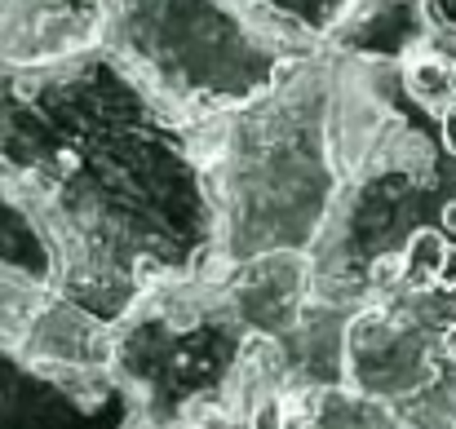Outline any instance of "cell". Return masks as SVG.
I'll list each match as a JSON object with an SVG mask.
<instances>
[{
  "mask_svg": "<svg viewBox=\"0 0 456 429\" xmlns=\"http://www.w3.org/2000/svg\"><path fill=\"white\" fill-rule=\"evenodd\" d=\"M0 266L27 271V275L53 284V253H49L40 226L31 222V213L22 208V199L9 190L4 177H0Z\"/></svg>",
  "mask_w": 456,
  "mask_h": 429,
  "instance_id": "ba28073f",
  "label": "cell"
},
{
  "mask_svg": "<svg viewBox=\"0 0 456 429\" xmlns=\"http://www.w3.org/2000/svg\"><path fill=\"white\" fill-rule=\"evenodd\" d=\"M262 332L235 305L222 271L147 287L111 323L107 368L151 417L168 421L186 403L222 390Z\"/></svg>",
  "mask_w": 456,
  "mask_h": 429,
  "instance_id": "5b68a950",
  "label": "cell"
},
{
  "mask_svg": "<svg viewBox=\"0 0 456 429\" xmlns=\"http://www.w3.org/2000/svg\"><path fill=\"white\" fill-rule=\"evenodd\" d=\"M426 13L439 31H452L456 36V0H426Z\"/></svg>",
  "mask_w": 456,
  "mask_h": 429,
  "instance_id": "30bf717a",
  "label": "cell"
},
{
  "mask_svg": "<svg viewBox=\"0 0 456 429\" xmlns=\"http://www.w3.org/2000/svg\"><path fill=\"white\" fill-rule=\"evenodd\" d=\"M102 0H0V62L36 67L98 45Z\"/></svg>",
  "mask_w": 456,
  "mask_h": 429,
  "instance_id": "52a82bcc",
  "label": "cell"
},
{
  "mask_svg": "<svg viewBox=\"0 0 456 429\" xmlns=\"http://www.w3.org/2000/svg\"><path fill=\"white\" fill-rule=\"evenodd\" d=\"M134 408L111 368H58L0 336V429H125Z\"/></svg>",
  "mask_w": 456,
  "mask_h": 429,
  "instance_id": "8992f818",
  "label": "cell"
},
{
  "mask_svg": "<svg viewBox=\"0 0 456 429\" xmlns=\"http://www.w3.org/2000/svg\"><path fill=\"white\" fill-rule=\"evenodd\" d=\"M253 4L271 9L275 18L302 27L305 36H314L319 45H328V36L337 31V22L350 13L354 0H253Z\"/></svg>",
  "mask_w": 456,
  "mask_h": 429,
  "instance_id": "9c48e42d",
  "label": "cell"
},
{
  "mask_svg": "<svg viewBox=\"0 0 456 429\" xmlns=\"http://www.w3.org/2000/svg\"><path fill=\"white\" fill-rule=\"evenodd\" d=\"M217 208V271L310 253L341 186L332 142V53L293 62L262 98L200 120Z\"/></svg>",
  "mask_w": 456,
  "mask_h": 429,
  "instance_id": "3957f363",
  "label": "cell"
},
{
  "mask_svg": "<svg viewBox=\"0 0 456 429\" xmlns=\"http://www.w3.org/2000/svg\"><path fill=\"white\" fill-rule=\"evenodd\" d=\"M98 45L195 125L262 98L323 49L253 0H102Z\"/></svg>",
  "mask_w": 456,
  "mask_h": 429,
  "instance_id": "277c9868",
  "label": "cell"
},
{
  "mask_svg": "<svg viewBox=\"0 0 456 429\" xmlns=\"http://www.w3.org/2000/svg\"><path fill=\"white\" fill-rule=\"evenodd\" d=\"M0 177L53 253V284L98 323L164 279L217 271L200 125L102 45L0 62Z\"/></svg>",
  "mask_w": 456,
  "mask_h": 429,
  "instance_id": "6da1fadb",
  "label": "cell"
},
{
  "mask_svg": "<svg viewBox=\"0 0 456 429\" xmlns=\"http://www.w3.org/2000/svg\"><path fill=\"white\" fill-rule=\"evenodd\" d=\"M332 53V49H328ZM341 186L310 248V296L363 310L381 292H456V36L403 58L332 53Z\"/></svg>",
  "mask_w": 456,
  "mask_h": 429,
  "instance_id": "7a4b0ae2",
  "label": "cell"
}]
</instances>
